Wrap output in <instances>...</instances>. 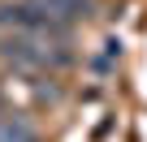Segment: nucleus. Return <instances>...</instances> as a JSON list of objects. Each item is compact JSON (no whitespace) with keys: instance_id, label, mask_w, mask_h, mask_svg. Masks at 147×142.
<instances>
[{"instance_id":"f257e3e1","label":"nucleus","mask_w":147,"mask_h":142,"mask_svg":"<svg viewBox=\"0 0 147 142\" xmlns=\"http://www.w3.org/2000/svg\"><path fill=\"white\" fill-rule=\"evenodd\" d=\"M0 142H39L35 125L18 112H0Z\"/></svg>"},{"instance_id":"f03ea898","label":"nucleus","mask_w":147,"mask_h":142,"mask_svg":"<svg viewBox=\"0 0 147 142\" xmlns=\"http://www.w3.org/2000/svg\"><path fill=\"white\" fill-rule=\"evenodd\" d=\"M0 112H5V95H0Z\"/></svg>"}]
</instances>
